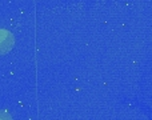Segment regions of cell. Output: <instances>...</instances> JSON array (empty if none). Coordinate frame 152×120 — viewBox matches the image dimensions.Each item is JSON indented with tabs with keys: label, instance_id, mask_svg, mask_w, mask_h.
Instances as JSON below:
<instances>
[{
	"label": "cell",
	"instance_id": "1",
	"mask_svg": "<svg viewBox=\"0 0 152 120\" xmlns=\"http://www.w3.org/2000/svg\"><path fill=\"white\" fill-rule=\"evenodd\" d=\"M0 120H11V116H8L5 112H1V111H0Z\"/></svg>",
	"mask_w": 152,
	"mask_h": 120
}]
</instances>
